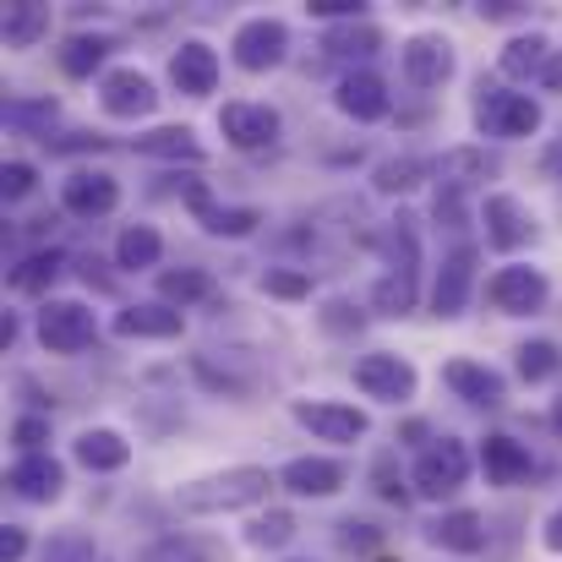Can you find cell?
<instances>
[{"mask_svg":"<svg viewBox=\"0 0 562 562\" xmlns=\"http://www.w3.org/2000/svg\"><path fill=\"white\" fill-rule=\"evenodd\" d=\"M99 104H104L110 121H143V115L159 110V88H154L148 71H137V66H115V71L99 77Z\"/></svg>","mask_w":562,"mask_h":562,"instance_id":"7","label":"cell"},{"mask_svg":"<svg viewBox=\"0 0 562 562\" xmlns=\"http://www.w3.org/2000/svg\"><path fill=\"white\" fill-rule=\"evenodd\" d=\"M442 382H448L453 398H464V404H475V409L508 404V382H503V372H492V367H481V361H448V367H442Z\"/></svg>","mask_w":562,"mask_h":562,"instance_id":"18","label":"cell"},{"mask_svg":"<svg viewBox=\"0 0 562 562\" xmlns=\"http://www.w3.org/2000/svg\"><path fill=\"white\" fill-rule=\"evenodd\" d=\"M181 328H187V312H176L165 301H137V306L115 312L121 339H181Z\"/></svg>","mask_w":562,"mask_h":562,"instance_id":"20","label":"cell"},{"mask_svg":"<svg viewBox=\"0 0 562 562\" xmlns=\"http://www.w3.org/2000/svg\"><path fill=\"white\" fill-rule=\"evenodd\" d=\"M547 60H552V38H547V33H519V38H508V44H503V55H497L503 77H514V82H525V77H536V82H541Z\"/></svg>","mask_w":562,"mask_h":562,"instance_id":"26","label":"cell"},{"mask_svg":"<svg viewBox=\"0 0 562 562\" xmlns=\"http://www.w3.org/2000/svg\"><path fill=\"white\" fill-rule=\"evenodd\" d=\"M552 431L562 437V393H558V404H552Z\"/></svg>","mask_w":562,"mask_h":562,"instance_id":"55","label":"cell"},{"mask_svg":"<svg viewBox=\"0 0 562 562\" xmlns=\"http://www.w3.org/2000/svg\"><path fill=\"white\" fill-rule=\"evenodd\" d=\"M426 541L442 547V552H459V558H475L486 547V519L475 508H453V514H437L426 525Z\"/></svg>","mask_w":562,"mask_h":562,"instance_id":"22","label":"cell"},{"mask_svg":"<svg viewBox=\"0 0 562 562\" xmlns=\"http://www.w3.org/2000/svg\"><path fill=\"white\" fill-rule=\"evenodd\" d=\"M492 176H497V159L486 148H448L437 159V187L470 191V187H481V181H492Z\"/></svg>","mask_w":562,"mask_h":562,"instance_id":"25","label":"cell"},{"mask_svg":"<svg viewBox=\"0 0 562 562\" xmlns=\"http://www.w3.org/2000/svg\"><path fill=\"white\" fill-rule=\"evenodd\" d=\"M27 558V530L22 525H5L0 530V562H22Z\"/></svg>","mask_w":562,"mask_h":562,"instance_id":"47","label":"cell"},{"mask_svg":"<svg viewBox=\"0 0 562 562\" xmlns=\"http://www.w3.org/2000/svg\"><path fill=\"white\" fill-rule=\"evenodd\" d=\"M426 176H437V159H415V154H404V159H387V165H376L372 187L382 196H404V191H415Z\"/></svg>","mask_w":562,"mask_h":562,"instance_id":"34","label":"cell"},{"mask_svg":"<svg viewBox=\"0 0 562 562\" xmlns=\"http://www.w3.org/2000/svg\"><path fill=\"white\" fill-rule=\"evenodd\" d=\"M339 547H376V530L361 525V519H345L339 525Z\"/></svg>","mask_w":562,"mask_h":562,"instance_id":"48","label":"cell"},{"mask_svg":"<svg viewBox=\"0 0 562 562\" xmlns=\"http://www.w3.org/2000/svg\"><path fill=\"white\" fill-rule=\"evenodd\" d=\"M334 104H339L350 121H361V126H376V121L393 115V93H387V82H382L376 71H350V77H339Z\"/></svg>","mask_w":562,"mask_h":562,"instance_id":"17","label":"cell"},{"mask_svg":"<svg viewBox=\"0 0 562 562\" xmlns=\"http://www.w3.org/2000/svg\"><path fill=\"white\" fill-rule=\"evenodd\" d=\"M159 257H165V235L154 224H126L115 235V268L143 273V268H159Z\"/></svg>","mask_w":562,"mask_h":562,"instance_id":"27","label":"cell"},{"mask_svg":"<svg viewBox=\"0 0 562 562\" xmlns=\"http://www.w3.org/2000/svg\"><path fill=\"white\" fill-rule=\"evenodd\" d=\"M475 132H481V137H497V143L536 137V132H541V104H536L530 93H508V88H486V82H481Z\"/></svg>","mask_w":562,"mask_h":562,"instance_id":"3","label":"cell"},{"mask_svg":"<svg viewBox=\"0 0 562 562\" xmlns=\"http://www.w3.org/2000/svg\"><path fill=\"white\" fill-rule=\"evenodd\" d=\"M323 49L339 55V60H372L376 49H382V33H376L372 22H339V27L323 38Z\"/></svg>","mask_w":562,"mask_h":562,"instance_id":"38","label":"cell"},{"mask_svg":"<svg viewBox=\"0 0 562 562\" xmlns=\"http://www.w3.org/2000/svg\"><path fill=\"white\" fill-rule=\"evenodd\" d=\"M279 486L290 497H339L350 486V464L345 459H328V453H306V459H290L279 470Z\"/></svg>","mask_w":562,"mask_h":562,"instance_id":"14","label":"cell"},{"mask_svg":"<svg viewBox=\"0 0 562 562\" xmlns=\"http://www.w3.org/2000/svg\"><path fill=\"white\" fill-rule=\"evenodd\" d=\"M356 387L367 398H382V404H409L415 387H420V372L404 356H393V350H372V356L356 361Z\"/></svg>","mask_w":562,"mask_h":562,"instance_id":"10","label":"cell"},{"mask_svg":"<svg viewBox=\"0 0 562 562\" xmlns=\"http://www.w3.org/2000/svg\"><path fill=\"white\" fill-rule=\"evenodd\" d=\"M323 328L345 334V328H361V317H350V306H345V301H328V306H323Z\"/></svg>","mask_w":562,"mask_h":562,"instance_id":"49","label":"cell"},{"mask_svg":"<svg viewBox=\"0 0 562 562\" xmlns=\"http://www.w3.org/2000/svg\"><path fill=\"white\" fill-rule=\"evenodd\" d=\"M170 82L187 93V99H207L218 88V49L202 44V38H187L176 55H170Z\"/></svg>","mask_w":562,"mask_h":562,"instance_id":"19","label":"cell"},{"mask_svg":"<svg viewBox=\"0 0 562 562\" xmlns=\"http://www.w3.org/2000/svg\"><path fill=\"white\" fill-rule=\"evenodd\" d=\"M541 541H547V552H558L562 558V508L547 519V530H541Z\"/></svg>","mask_w":562,"mask_h":562,"instance_id":"52","label":"cell"},{"mask_svg":"<svg viewBox=\"0 0 562 562\" xmlns=\"http://www.w3.org/2000/svg\"><path fill=\"white\" fill-rule=\"evenodd\" d=\"M60 207L71 218H104L121 207V181L110 170H77L60 181Z\"/></svg>","mask_w":562,"mask_h":562,"instance_id":"15","label":"cell"},{"mask_svg":"<svg viewBox=\"0 0 562 562\" xmlns=\"http://www.w3.org/2000/svg\"><path fill=\"white\" fill-rule=\"evenodd\" d=\"M132 154H143V159H165V165H202V159H207V148L196 143L191 126H159V132H143V137H132Z\"/></svg>","mask_w":562,"mask_h":562,"instance_id":"24","label":"cell"},{"mask_svg":"<svg viewBox=\"0 0 562 562\" xmlns=\"http://www.w3.org/2000/svg\"><path fill=\"white\" fill-rule=\"evenodd\" d=\"M514 367L525 382H558L562 376V345L558 339H525L514 350Z\"/></svg>","mask_w":562,"mask_h":562,"instance_id":"37","label":"cell"},{"mask_svg":"<svg viewBox=\"0 0 562 562\" xmlns=\"http://www.w3.org/2000/svg\"><path fill=\"white\" fill-rule=\"evenodd\" d=\"M0 27H5V44H11V49H33V44L49 33V5H38V0H11L5 16H0Z\"/></svg>","mask_w":562,"mask_h":562,"instance_id":"30","label":"cell"},{"mask_svg":"<svg viewBox=\"0 0 562 562\" xmlns=\"http://www.w3.org/2000/svg\"><path fill=\"white\" fill-rule=\"evenodd\" d=\"M5 121H11V126H27V121H55V99H38V104L11 99V104H5Z\"/></svg>","mask_w":562,"mask_h":562,"instance_id":"46","label":"cell"},{"mask_svg":"<svg viewBox=\"0 0 562 562\" xmlns=\"http://www.w3.org/2000/svg\"><path fill=\"white\" fill-rule=\"evenodd\" d=\"M196 224H202L207 235L240 240V235H251V229L262 224V213H257V207H218V202H202V207H196Z\"/></svg>","mask_w":562,"mask_h":562,"instance_id":"39","label":"cell"},{"mask_svg":"<svg viewBox=\"0 0 562 562\" xmlns=\"http://www.w3.org/2000/svg\"><path fill=\"white\" fill-rule=\"evenodd\" d=\"M398 66H404V77L415 88H442V82H453L459 55H453V44L442 33H409L398 44Z\"/></svg>","mask_w":562,"mask_h":562,"instance_id":"11","label":"cell"},{"mask_svg":"<svg viewBox=\"0 0 562 562\" xmlns=\"http://www.w3.org/2000/svg\"><path fill=\"white\" fill-rule=\"evenodd\" d=\"M229 55L240 71H273L290 60V27L279 16H246L229 38Z\"/></svg>","mask_w":562,"mask_h":562,"instance_id":"6","label":"cell"},{"mask_svg":"<svg viewBox=\"0 0 562 562\" xmlns=\"http://www.w3.org/2000/svg\"><path fill=\"white\" fill-rule=\"evenodd\" d=\"M470 448L459 442V437H437V442H426L420 453H415V470H409V486H415V497H426V503H442V497H453V492H464V481H470Z\"/></svg>","mask_w":562,"mask_h":562,"instance_id":"2","label":"cell"},{"mask_svg":"<svg viewBox=\"0 0 562 562\" xmlns=\"http://www.w3.org/2000/svg\"><path fill=\"white\" fill-rule=\"evenodd\" d=\"M481 16H486V22H508V16H525V5H519V0H486Z\"/></svg>","mask_w":562,"mask_h":562,"instance_id":"50","label":"cell"},{"mask_svg":"<svg viewBox=\"0 0 562 562\" xmlns=\"http://www.w3.org/2000/svg\"><path fill=\"white\" fill-rule=\"evenodd\" d=\"M382 251H387V273H420V229L409 213H398L382 235Z\"/></svg>","mask_w":562,"mask_h":562,"instance_id":"33","label":"cell"},{"mask_svg":"<svg viewBox=\"0 0 562 562\" xmlns=\"http://www.w3.org/2000/svg\"><path fill=\"white\" fill-rule=\"evenodd\" d=\"M60 268H66V251H55V246H49V251H27V257L5 273V284H11L16 295H44V290L60 279Z\"/></svg>","mask_w":562,"mask_h":562,"instance_id":"29","label":"cell"},{"mask_svg":"<svg viewBox=\"0 0 562 562\" xmlns=\"http://www.w3.org/2000/svg\"><path fill=\"white\" fill-rule=\"evenodd\" d=\"M33 334L49 356H82L99 339V323L82 301H44L38 317H33Z\"/></svg>","mask_w":562,"mask_h":562,"instance_id":"4","label":"cell"},{"mask_svg":"<svg viewBox=\"0 0 562 562\" xmlns=\"http://www.w3.org/2000/svg\"><path fill=\"white\" fill-rule=\"evenodd\" d=\"M262 290H268L273 301H306V295H312V273H306V268H268V273H262Z\"/></svg>","mask_w":562,"mask_h":562,"instance_id":"40","label":"cell"},{"mask_svg":"<svg viewBox=\"0 0 562 562\" xmlns=\"http://www.w3.org/2000/svg\"><path fill=\"white\" fill-rule=\"evenodd\" d=\"M207 295H213V273L207 268H165L159 273V301L176 306V312H187V306L207 301Z\"/></svg>","mask_w":562,"mask_h":562,"instance_id":"31","label":"cell"},{"mask_svg":"<svg viewBox=\"0 0 562 562\" xmlns=\"http://www.w3.org/2000/svg\"><path fill=\"white\" fill-rule=\"evenodd\" d=\"M137 562H229V552L207 536H159L154 547H143Z\"/></svg>","mask_w":562,"mask_h":562,"instance_id":"28","label":"cell"},{"mask_svg":"<svg viewBox=\"0 0 562 562\" xmlns=\"http://www.w3.org/2000/svg\"><path fill=\"white\" fill-rule=\"evenodd\" d=\"M110 49H115V44H110L104 33H71V38L60 44V55H55V60H60V71H66V77H93V71L110 60Z\"/></svg>","mask_w":562,"mask_h":562,"instance_id":"32","label":"cell"},{"mask_svg":"<svg viewBox=\"0 0 562 562\" xmlns=\"http://www.w3.org/2000/svg\"><path fill=\"white\" fill-rule=\"evenodd\" d=\"M431 213H437V224H448V229H464V191L453 187H437V202H431Z\"/></svg>","mask_w":562,"mask_h":562,"instance_id":"43","label":"cell"},{"mask_svg":"<svg viewBox=\"0 0 562 562\" xmlns=\"http://www.w3.org/2000/svg\"><path fill=\"white\" fill-rule=\"evenodd\" d=\"M218 132H224V143H229V148H240V154H257V148H273V143H279L284 121H279V110H273V104L229 99V104L218 110Z\"/></svg>","mask_w":562,"mask_h":562,"instance_id":"8","label":"cell"},{"mask_svg":"<svg viewBox=\"0 0 562 562\" xmlns=\"http://www.w3.org/2000/svg\"><path fill=\"white\" fill-rule=\"evenodd\" d=\"M547 176H558V181H562V137L547 148Z\"/></svg>","mask_w":562,"mask_h":562,"instance_id":"54","label":"cell"},{"mask_svg":"<svg viewBox=\"0 0 562 562\" xmlns=\"http://www.w3.org/2000/svg\"><path fill=\"white\" fill-rule=\"evenodd\" d=\"M295 536H301V525H295L290 508H268L246 525V547H257V552H284Z\"/></svg>","mask_w":562,"mask_h":562,"instance_id":"35","label":"cell"},{"mask_svg":"<svg viewBox=\"0 0 562 562\" xmlns=\"http://www.w3.org/2000/svg\"><path fill=\"white\" fill-rule=\"evenodd\" d=\"M486 301H492L503 317H536V312L552 301V284H547L541 268L508 262V268H497V273L486 279Z\"/></svg>","mask_w":562,"mask_h":562,"instance_id":"5","label":"cell"},{"mask_svg":"<svg viewBox=\"0 0 562 562\" xmlns=\"http://www.w3.org/2000/svg\"><path fill=\"white\" fill-rule=\"evenodd\" d=\"M481 224H486V246H497V251H519L536 240V213L508 191H492L481 202Z\"/></svg>","mask_w":562,"mask_h":562,"instance_id":"13","label":"cell"},{"mask_svg":"<svg viewBox=\"0 0 562 562\" xmlns=\"http://www.w3.org/2000/svg\"><path fill=\"white\" fill-rule=\"evenodd\" d=\"M290 415H295L317 442H356V437H367V431H372L367 409L339 404V398H295V404H290Z\"/></svg>","mask_w":562,"mask_h":562,"instance_id":"9","label":"cell"},{"mask_svg":"<svg viewBox=\"0 0 562 562\" xmlns=\"http://www.w3.org/2000/svg\"><path fill=\"white\" fill-rule=\"evenodd\" d=\"M11 442H16L22 453H44V442H49V420H44V415H22V420L11 426Z\"/></svg>","mask_w":562,"mask_h":562,"instance_id":"42","label":"cell"},{"mask_svg":"<svg viewBox=\"0 0 562 562\" xmlns=\"http://www.w3.org/2000/svg\"><path fill=\"white\" fill-rule=\"evenodd\" d=\"M44 562H99V552H93L82 536H55L49 552H44Z\"/></svg>","mask_w":562,"mask_h":562,"instance_id":"45","label":"cell"},{"mask_svg":"<svg viewBox=\"0 0 562 562\" xmlns=\"http://www.w3.org/2000/svg\"><path fill=\"white\" fill-rule=\"evenodd\" d=\"M5 486H11L22 503H55V497L66 492V464L49 459V453H22V459H11Z\"/></svg>","mask_w":562,"mask_h":562,"instance_id":"16","label":"cell"},{"mask_svg":"<svg viewBox=\"0 0 562 562\" xmlns=\"http://www.w3.org/2000/svg\"><path fill=\"white\" fill-rule=\"evenodd\" d=\"M541 88L562 99V49H552V60H547V71H541Z\"/></svg>","mask_w":562,"mask_h":562,"instance_id":"51","label":"cell"},{"mask_svg":"<svg viewBox=\"0 0 562 562\" xmlns=\"http://www.w3.org/2000/svg\"><path fill=\"white\" fill-rule=\"evenodd\" d=\"M415 301H420L415 273H382V279L372 284V312L376 317H409Z\"/></svg>","mask_w":562,"mask_h":562,"instance_id":"36","label":"cell"},{"mask_svg":"<svg viewBox=\"0 0 562 562\" xmlns=\"http://www.w3.org/2000/svg\"><path fill=\"white\" fill-rule=\"evenodd\" d=\"M475 262H481V251H475L470 240H459V246L442 257V268H437V284H431V312H437L442 323L464 317V306H470V290H475Z\"/></svg>","mask_w":562,"mask_h":562,"instance_id":"12","label":"cell"},{"mask_svg":"<svg viewBox=\"0 0 562 562\" xmlns=\"http://www.w3.org/2000/svg\"><path fill=\"white\" fill-rule=\"evenodd\" d=\"M481 470H486V481H492V486H519V481L536 470V459H530V448H525V442H514V437L492 431V437L481 442Z\"/></svg>","mask_w":562,"mask_h":562,"instance_id":"23","label":"cell"},{"mask_svg":"<svg viewBox=\"0 0 562 562\" xmlns=\"http://www.w3.org/2000/svg\"><path fill=\"white\" fill-rule=\"evenodd\" d=\"M273 475L262 464H235V470H218V475H196L187 486H176V508L181 514H240V508H257L268 497Z\"/></svg>","mask_w":562,"mask_h":562,"instance_id":"1","label":"cell"},{"mask_svg":"<svg viewBox=\"0 0 562 562\" xmlns=\"http://www.w3.org/2000/svg\"><path fill=\"white\" fill-rule=\"evenodd\" d=\"M306 11L323 16V22H361L367 0H306Z\"/></svg>","mask_w":562,"mask_h":562,"instance_id":"44","label":"cell"},{"mask_svg":"<svg viewBox=\"0 0 562 562\" xmlns=\"http://www.w3.org/2000/svg\"><path fill=\"white\" fill-rule=\"evenodd\" d=\"M38 187V170L27 165V159H5V170H0V196L5 202H22V196H33Z\"/></svg>","mask_w":562,"mask_h":562,"instance_id":"41","label":"cell"},{"mask_svg":"<svg viewBox=\"0 0 562 562\" xmlns=\"http://www.w3.org/2000/svg\"><path fill=\"white\" fill-rule=\"evenodd\" d=\"M71 453H77V464L93 470V475H115V470L132 464V442H126L115 426H88V431L71 442Z\"/></svg>","mask_w":562,"mask_h":562,"instance_id":"21","label":"cell"},{"mask_svg":"<svg viewBox=\"0 0 562 562\" xmlns=\"http://www.w3.org/2000/svg\"><path fill=\"white\" fill-rule=\"evenodd\" d=\"M376 481H382L376 492H382L387 503H404V486H393V475H387V464H376Z\"/></svg>","mask_w":562,"mask_h":562,"instance_id":"53","label":"cell"}]
</instances>
